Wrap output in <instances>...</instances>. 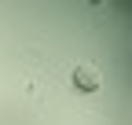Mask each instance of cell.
I'll use <instances>...</instances> for the list:
<instances>
[{"instance_id": "cell-1", "label": "cell", "mask_w": 132, "mask_h": 125, "mask_svg": "<svg viewBox=\"0 0 132 125\" xmlns=\"http://www.w3.org/2000/svg\"><path fill=\"white\" fill-rule=\"evenodd\" d=\"M73 85H77L81 92H95V88H99V74H95L92 66H77V70H73Z\"/></svg>"}]
</instances>
